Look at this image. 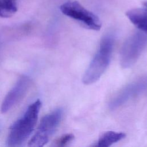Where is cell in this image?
<instances>
[{"instance_id": "1", "label": "cell", "mask_w": 147, "mask_h": 147, "mask_svg": "<svg viewBox=\"0 0 147 147\" xmlns=\"http://www.w3.org/2000/svg\"><path fill=\"white\" fill-rule=\"evenodd\" d=\"M41 107L40 100H36L28 107L23 116L10 126L7 146H20L29 137L36 126Z\"/></svg>"}, {"instance_id": "2", "label": "cell", "mask_w": 147, "mask_h": 147, "mask_svg": "<svg viewBox=\"0 0 147 147\" xmlns=\"http://www.w3.org/2000/svg\"><path fill=\"white\" fill-rule=\"evenodd\" d=\"M114 36L109 33L102 38L99 48L83 76L85 84L96 82L106 70L111 58Z\"/></svg>"}, {"instance_id": "3", "label": "cell", "mask_w": 147, "mask_h": 147, "mask_svg": "<svg viewBox=\"0 0 147 147\" xmlns=\"http://www.w3.org/2000/svg\"><path fill=\"white\" fill-rule=\"evenodd\" d=\"M63 113V110L59 108L45 115L41 119L37 131L28 145L32 147H41L45 145L59 126Z\"/></svg>"}, {"instance_id": "4", "label": "cell", "mask_w": 147, "mask_h": 147, "mask_svg": "<svg viewBox=\"0 0 147 147\" xmlns=\"http://www.w3.org/2000/svg\"><path fill=\"white\" fill-rule=\"evenodd\" d=\"M147 46V34L136 32L130 35L123 43L120 52V64L122 68L131 67L138 60Z\"/></svg>"}, {"instance_id": "5", "label": "cell", "mask_w": 147, "mask_h": 147, "mask_svg": "<svg viewBox=\"0 0 147 147\" xmlns=\"http://www.w3.org/2000/svg\"><path fill=\"white\" fill-rule=\"evenodd\" d=\"M60 9L64 15L78 21L90 29L99 30L101 28L102 23L99 17L78 1H67L60 6Z\"/></svg>"}, {"instance_id": "6", "label": "cell", "mask_w": 147, "mask_h": 147, "mask_svg": "<svg viewBox=\"0 0 147 147\" xmlns=\"http://www.w3.org/2000/svg\"><path fill=\"white\" fill-rule=\"evenodd\" d=\"M146 91L147 76L129 83L121 89L110 101L109 108L115 110Z\"/></svg>"}, {"instance_id": "7", "label": "cell", "mask_w": 147, "mask_h": 147, "mask_svg": "<svg viewBox=\"0 0 147 147\" xmlns=\"http://www.w3.org/2000/svg\"><path fill=\"white\" fill-rule=\"evenodd\" d=\"M30 84V79L26 76H22L8 92L1 105V111L5 113L11 109L25 94Z\"/></svg>"}, {"instance_id": "8", "label": "cell", "mask_w": 147, "mask_h": 147, "mask_svg": "<svg viewBox=\"0 0 147 147\" xmlns=\"http://www.w3.org/2000/svg\"><path fill=\"white\" fill-rule=\"evenodd\" d=\"M126 15L133 25L147 34V2H144L141 7L128 10Z\"/></svg>"}, {"instance_id": "9", "label": "cell", "mask_w": 147, "mask_h": 147, "mask_svg": "<svg viewBox=\"0 0 147 147\" xmlns=\"http://www.w3.org/2000/svg\"><path fill=\"white\" fill-rule=\"evenodd\" d=\"M126 137V134L123 132H118L114 131H109L103 133L94 146L99 147L110 146Z\"/></svg>"}, {"instance_id": "10", "label": "cell", "mask_w": 147, "mask_h": 147, "mask_svg": "<svg viewBox=\"0 0 147 147\" xmlns=\"http://www.w3.org/2000/svg\"><path fill=\"white\" fill-rule=\"evenodd\" d=\"M17 10L15 0H0V17L12 16Z\"/></svg>"}, {"instance_id": "11", "label": "cell", "mask_w": 147, "mask_h": 147, "mask_svg": "<svg viewBox=\"0 0 147 147\" xmlns=\"http://www.w3.org/2000/svg\"><path fill=\"white\" fill-rule=\"evenodd\" d=\"M74 138V136L72 134H65L56 141V145L59 146H64L71 142Z\"/></svg>"}]
</instances>
